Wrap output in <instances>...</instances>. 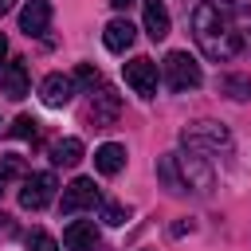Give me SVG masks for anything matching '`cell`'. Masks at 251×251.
Listing matches in <instances>:
<instances>
[{
  "label": "cell",
  "mask_w": 251,
  "mask_h": 251,
  "mask_svg": "<svg viewBox=\"0 0 251 251\" xmlns=\"http://www.w3.org/2000/svg\"><path fill=\"white\" fill-rule=\"evenodd\" d=\"M247 24H251V12L224 4V0H204L192 12V35H196L200 51L208 59H220V63H227L243 51V27Z\"/></svg>",
  "instance_id": "obj_1"
},
{
  "label": "cell",
  "mask_w": 251,
  "mask_h": 251,
  "mask_svg": "<svg viewBox=\"0 0 251 251\" xmlns=\"http://www.w3.org/2000/svg\"><path fill=\"white\" fill-rule=\"evenodd\" d=\"M161 71H165V86L176 90V94L196 90V86L204 82V71H200V63H196L188 51H169L165 63H161Z\"/></svg>",
  "instance_id": "obj_2"
},
{
  "label": "cell",
  "mask_w": 251,
  "mask_h": 251,
  "mask_svg": "<svg viewBox=\"0 0 251 251\" xmlns=\"http://www.w3.org/2000/svg\"><path fill=\"white\" fill-rule=\"evenodd\" d=\"M180 145L192 149V153H220V149L227 153V149H231V133H227L220 122H208V118H204V122H192V126L180 133Z\"/></svg>",
  "instance_id": "obj_3"
},
{
  "label": "cell",
  "mask_w": 251,
  "mask_h": 251,
  "mask_svg": "<svg viewBox=\"0 0 251 251\" xmlns=\"http://www.w3.org/2000/svg\"><path fill=\"white\" fill-rule=\"evenodd\" d=\"M122 75H126V82L133 86V94H141V98H153V94H157V86H161L157 63H153V59H145V55L129 59V63L122 67Z\"/></svg>",
  "instance_id": "obj_4"
},
{
  "label": "cell",
  "mask_w": 251,
  "mask_h": 251,
  "mask_svg": "<svg viewBox=\"0 0 251 251\" xmlns=\"http://www.w3.org/2000/svg\"><path fill=\"white\" fill-rule=\"evenodd\" d=\"M55 188H59L55 173H31V176L24 180L20 208H27V212H39V208H47V204L55 200Z\"/></svg>",
  "instance_id": "obj_5"
},
{
  "label": "cell",
  "mask_w": 251,
  "mask_h": 251,
  "mask_svg": "<svg viewBox=\"0 0 251 251\" xmlns=\"http://www.w3.org/2000/svg\"><path fill=\"white\" fill-rule=\"evenodd\" d=\"M102 196H98V188H94V180L90 176H75L67 188H63V200H59V212L63 216H75V212H82V208H94Z\"/></svg>",
  "instance_id": "obj_6"
},
{
  "label": "cell",
  "mask_w": 251,
  "mask_h": 251,
  "mask_svg": "<svg viewBox=\"0 0 251 251\" xmlns=\"http://www.w3.org/2000/svg\"><path fill=\"white\" fill-rule=\"evenodd\" d=\"M118 114H122V98L110 86H102L98 94L90 90V122H94V129H110L118 122Z\"/></svg>",
  "instance_id": "obj_7"
},
{
  "label": "cell",
  "mask_w": 251,
  "mask_h": 251,
  "mask_svg": "<svg viewBox=\"0 0 251 251\" xmlns=\"http://www.w3.org/2000/svg\"><path fill=\"white\" fill-rule=\"evenodd\" d=\"M180 161V176H184V188H196L200 196H208L212 192V169L204 165V157L200 153H184V157H176Z\"/></svg>",
  "instance_id": "obj_8"
},
{
  "label": "cell",
  "mask_w": 251,
  "mask_h": 251,
  "mask_svg": "<svg viewBox=\"0 0 251 251\" xmlns=\"http://www.w3.org/2000/svg\"><path fill=\"white\" fill-rule=\"evenodd\" d=\"M51 27V4L47 0H27L20 8V31L24 35H43Z\"/></svg>",
  "instance_id": "obj_9"
},
{
  "label": "cell",
  "mask_w": 251,
  "mask_h": 251,
  "mask_svg": "<svg viewBox=\"0 0 251 251\" xmlns=\"http://www.w3.org/2000/svg\"><path fill=\"white\" fill-rule=\"evenodd\" d=\"M71 94H75L71 75H47V78L39 82V98H43V106H51V110L67 106V102H71Z\"/></svg>",
  "instance_id": "obj_10"
},
{
  "label": "cell",
  "mask_w": 251,
  "mask_h": 251,
  "mask_svg": "<svg viewBox=\"0 0 251 251\" xmlns=\"http://www.w3.org/2000/svg\"><path fill=\"white\" fill-rule=\"evenodd\" d=\"M63 247H67V251H94V247H98V227H94V220H75V224H67Z\"/></svg>",
  "instance_id": "obj_11"
},
{
  "label": "cell",
  "mask_w": 251,
  "mask_h": 251,
  "mask_svg": "<svg viewBox=\"0 0 251 251\" xmlns=\"http://www.w3.org/2000/svg\"><path fill=\"white\" fill-rule=\"evenodd\" d=\"M133 39H137V27L129 24V20H110L106 24V31H102V43H106V51H114V55H122V51H129L133 47Z\"/></svg>",
  "instance_id": "obj_12"
},
{
  "label": "cell",
  "mask_w": 251,
  "mask_h": 251,
  "mask_svg": "<svg viewBox=\"0 0 251 251\" xmlns=\"http://www.w3.org/2000/svg\"><path fill=\"white\" fill-rule=\"evenodd\" d=\"M94 169H98L102 176H118V173L126 169V145H118V141L98 145V149H94Z\"/></svg>",
  "instance_id": "obj_13"
},
{
  "label": "cell",
  "mask_w": 251,
  "mask_h": 251,
  "mask_svg": "<svg viewBox=\"0 0 251 251\" xmlns=\"http://www.w3.org/2000/svg\"><path fill=\"white\" fill-rule=\"evenodd\" d=\"M27 67L16 59V63H8L4 71H0V90L8 94V98H27Z\"/></svg>",
  "instance_id": "obj_14"
},
{
  "label": "cell",
  "mask_w": 251,
  "mask_h": 251,
  "mask_svg": "<svg viewBox=\"0 0 251 251\" xmlns=\"http://www.w3.org/2000/svg\"><path fill=\"white\" fill-rule=\"evenodd\" d=\"M169 8L161 4V0H145V35L157 43V39H165L169 35Z\"/></svg>",
  "instance_id": "obj_15"
},
{
  "label": "cell",
  "mask_w": 251,
  "mask_h": 251,
  "mask_svg": "<svg viewBox=\"0 0 251 251\" xmlns=\"http://www.w3.org/2000/svg\"><path fill=\"white\" fill-rule=\"evenodd\" d=\"M157 176L165 180V188H169L173 196L188 192V188H184V176H180V161H176V153H165V157H157Z\"/></svg>",
  "instance_id": "obj_16"
},
{
  "label": "cell",
  "mask_w": 251,
  "mask_h": 251,
  "mask_svg": "<svg viewBox=\"0 0 251 251\" xmlns=\"http://www.w3.org/2000/svg\"><path fill=\"white\" fill-rule=\"evenodd\" d=\"M78 161H82V141H78V137H63V141L51 145V165L71 169V165H78Z\"/></svg>",
  "instance_id": "obj_17"
},
{
  "label": "cell",
  "mask_w": 251,
  "mask_h": 251,
  "mask_svg": "<svg viewBox=\"0 0 251 251\" xmlns=\"http://www.w3.org/2000/svg\"><path fill=\"white\" fill-rule=\"evenodd\" d=\"M220 90H224L227 98H235V102H247V98H251V78H247V75H224V78H220Z\"/></svg>",
  "instance_id": "obj_18"
},
{
  "label": "cell",
  "mask_w": 251,
  "mask_h": 251,
  "mask_svg": "<svg viewBox=\"0 0 251 251\" xmlns=\"http://www.w3.org/2000/svg\"><path fill=\"white\" fill-rule=\"evenodd\" d=\"M71 82H75V90H94V86H98V67H94V63H82V67H75Z\"/></svg>",
  "instance_id": "obj_19"
},
{
  "label": "cell",
  "mask_w": 251,
  "mask_h": 251,
  "mask_svg": "<svg viewBox=\"0 0 251 251\" xmlns=\"http://www.w3.org/2000/svg\"><path fill=\"white\" fill-rule=\"evenodd\" d=\"M102 220L114 224V227H122V224L129 220V208H122L118 200H106V204H102Z\"/></svg>",
  "instance_id": "obj_20"
},
{
  "label": "cell",
  "mask_w": 251,
  "mask_h": 251,
  "mask_svg": "<svg viewBox=\"0 0 251 251\" xmlns=\"http://www.w3.org/2000/svg\"><path fill=\"white\" fill-rule=\"evenodd\" d=\"M27 251H59V243H55V235H47L43 227H35V231L27 235Z\"/></svg>",
  "instance_id": "obj_21"
},
{
  "label": "cell",
  "mask_w": 251,
  "mask_h": 251,
  "mask_svg": "<svg viewBox=\"0 0 251 251\" xmlns=\"http://www.w3.org/2000/svg\"><path fill=\"white\" fill-rule=\"evenodd\" d=\"M35 129H39V126H35V118H31V114H20V118L12 122V129H8V133H12V137H35Z\"/></svg>",
  "instance_id": "obj_22"
},
{
  "label": "cell",
  "mask_w": 251,
  "mask_h": 251,
  "mask_svg": "<svg viewBox=\"0 0 251 251\" xmlns=\"http://www.w3.org/2000/svg\"><path fill=\"white\" fill-rule=\"evenodd\" d=\"M0 173H4V176H24V161H20L16 153L0 157Z\"/></svg>",
  "instance_id": "obj_23"
},
{
  "label": "cell",
  "mask_w": 251,
  "mask_h": 251,
  "mask_svg": "<svg viewBox=\"0 0 251 251\" xmlns=\"http://www.w3.org/2000/svg\"><path fill=\"white\" fill-rule=\"evenodd\" d=\"M133 4H137V0H110V8H114V12H126V8H133Z\"/></svg>",
  "instance_id": "obj_24"
},
{
  "label": "cell",
  "mask_w": 251,
  "mask_h": 251,
  "mask_svg": "<svg viewBox=\"0 0 251 251\" xmlns=\"http://www.w3.org/2000/svg\"><path fill=\"white\" fill-rule=\"evenodd\" d=\"M12 4H16V0H0V16H4V12H12Z\"/></svg>",
  "instance_id": "obj_25"
},
{
  "label": "cell",
  "mask_w": 251,
  "mask_h": 251,
  "mask_svg": "<svg viewBox=\"0 0 251 251\" xmlns=\"http://www.w3.org/2000/svg\"><path fill=\"white\" fill-rule=\"evenodd\" d=\"M4 55H8V39L0 35V63H4Z\"/></svg>",
  "instance_id": "obj_26"
},
{
  "label": "cell",
  "mask_w": 251,
  "mask_h": 251,
  "mask_svg": "<svg viewBox=\"0 0 251 251\" xmlns=\"http://www.w3.org/2000/svg\"><path fill=\"white\" fill-rule=\"evenodd\" d=\"M4 184H8V176H4V173H0V196H4Z\"/></svg>",
  "instance_id": "obj_27"
}]
</instances>
